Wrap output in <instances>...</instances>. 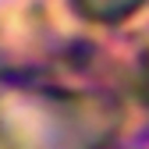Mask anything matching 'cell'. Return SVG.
<instances>
[{"label": "cell", "instance_id": "cell-1", "mask_svg": "<svg viewBox=\"0 0 149 149\" xmlns=\"http://www.w3.org/2000/svg\"><path fill=\"white\" fill-rule=\"evenodd\" d=\"M149 0H71V11L85 18V22H96V25H114L124 22V18L139 14Z\"/></svg>", "mask_w": 149, "mask_h": 149}]
</instances>
